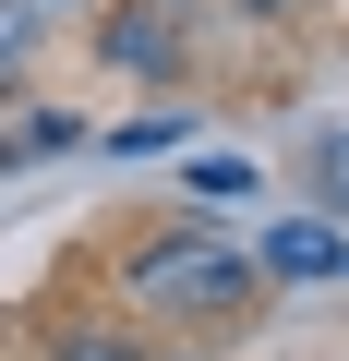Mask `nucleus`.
<instances>
[{"mask_svg": "<svg viewBox=\"0 0 349 361\" xmlns=\"http://www.w3.org/2000/svg\"><path fill=\"white\" fill-rule=\"evenodd\" d=\"M133 301H157V313H229V301H241V253H217V241H157V253L133 265Z\"/></svg>", "mask_w": 349, "mask_h": 361, "instance_id": "nucleus-1", "label": "nucleus"}, {"mask_svg": "<svg viewBox=\"0 0 349 361\" xmlns=\"http://www.w3.org/2000/svg\"><path fill=\"white\" fill-rule=\"evenodd\" d=\"M265 265L277 277H349V229L337 217H289V229H265Z\"/></svg>", "mask_w": 349, "mask_h": 361, "instance_id": "nucleus-2", "label": "nucleus"}, {"mask_svg": "<svg viewBox=\"0 0 349 361\" xmlns=\"http://www.w3.org/2000/svg\"><path fill=\"white\" fill-rule=\"evenodd\" d=\"M109 61H121V73H157V61H169V13H157V0L109 13Z\"/></svg>", "mask_w": 349, "mask_h": 361, "instance_id": "nucleus-3", "label": "nucleus"}, {"mask_svg": "<svg viewBox=\"0 0 349 361\" xmlns=\"http://www.w3.org/2000/svg\"><path fill=\"white\" fill-rule=\"evenodd\" d=\"M49 145H73V121H61V109H37V97H0V157H49Z\"/></svg>", "mask_w": 349, "mask_h": 361, "instance_id": "nucleus-4", "label": "nucleus"}, {"mask_svg": "<svg viewBox=\"0 0 349 361\" xmlns=\"http://www.w3.org/2000/svg\"><path fill=\"white\" fill-rule=\"evenodd\" d=\"M313 193H325V205H349V133H325V145H313Z\"/></svg>", "mask_w": 349, "mask_h": 361, "instance_id": "nucleus-5", "label": "nucleus"}, {"mask_svg": "<svg viewBox=\"0 0 349 361\" xmlns=\"http://www.w3.org/2000/svg\"><path fill=\"white\" fill-rule=\"evenodd\" d=\"M61 361H133V349H121L109 325H73V337H61Z\"/></svg>", "mask_w": 349, "mask_h": 361, "instance_id": "nucleus-6", "label": "nucleus"}, {"mask_svg": "<svg viewBox=\"0 0 349 361\" xmlns=\"http://www.w3.org/2000/svg\"><path fill=\"white\" fill-rule=\"evenodd\" d=\"M37 37V0H0V73H13V49Z\"/></svg>", "mask_w": 349, "mask_h": 361, "instance_id": "nucleus-7", "label": "nucleus"}, {"mask_svg": "<svg viewBox=\"0 0 349 361\" xmlns=\"http://www.w3.org/2000/svg\"><path fill=\"white\" fill-rule=\"evenodd\" d=\"M265 13H289V0H265Z\"/></svg>", "mask_w": 349, "mask_h": 361, "instance_id": "nucleus-8", "label": "nucleus"}]
</instances>
